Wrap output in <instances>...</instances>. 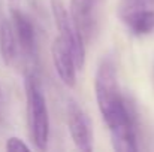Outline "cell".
Returning <instances> with one entry per match:
<instances>
[{
  "label": "cell",
  "instance_id": "5b68a950",
  "mask_svg": "<svg viewBox=\"0 0 154 152\" xmlns=\"http://www.w3.org/2000/svg\"><path fill=\"white\" fill-rule=\"evenodd\" d=\"M67 127L70 137L79 151L90 152L93 149V131L90 119L75 100L67 101Z\"/></svg>",
  "mask_w": 154,
  "mask_h": 152
},
{
  "label": "cell",
  "instance_id": "277c9868",
  "mask_svg": "<svg viewBox=\"0 0 154 152\" xmlns=\"http://www.w3.org/2000/svg\"><path fill=\"white\" fill-rule=\"evenodd\" d=\"M148 0H121L118 18L136 36H147L154 31V9Z\"/></svg>",
  "mask_w": 154,
  "mask_h": 152
},
{
  "label": "cell",
  "instance_id": "9c48e42d",
  "mask_svg": "<svg viewBox=\"0 0 154 152\" xmlns=\"http://www.w3.org/2000/svg\"><path fill=\"white\" fill-rule=\"evenodd\" d=\"M17 49H18V40L14 27L9 21H3L0 25V52L6 64H11L15 60Z\"/></svg>",
  "mask_w": 154,
  "mask_h": 152
},
{
  "label": "cell",
  "instance_id": "52a82bcc",
  "mask_svg": "<svg viewBox=\"0 0 154 152\" xmlns=\"http://www.w3.org/2000/svg\"><path fill=\"white\" fill-rule=\"evenodd\" d=\"M51 55H52V63L55 67V72L58 75V78L61 79V82L66 87H73L76 84V63L75 58L72 55L70 49L67 48V45L61 40V37H55L51 46Z\"/></svg>",
  "mask_w": 154,
  "mask_h": 152
},
{
  "label": "cell",
  "instance_id": "3957f363",
  "mask_svg": "<svg viewBox=\"0 0 154 152\" xmlns=\"http://www.w3.org/2000/svg\"><path fill=\"white\" fill-rule=\"evenodd\" d=\"M52 16L57 25V30L60 33L61 40L67 45L70 49L78 70H81L85 64V46H84V37L81 36L78 27L75 25L72 16L67 13L66 7L60 0H51Z\"/></svg>",
  "mask_w": 154,
  "mask_h": 152
},
{
  "label": "cell",
  "instance_id": "30bf717a",
  "mask_svg": "<svg viewBox=\"0 0 154 152\" xmlns=\"http://www.w3.org/2000/svg\"><path fill=\"white\" fill-rule=\"evenodd\" d=\"M6 149L8 151H12V152H21V151L29 152L30 151V148L20 137H9L8 142H6Z\"/></svg>",
  "mask_w": 154,
  "mask_h": 152
},
{
  "label": "cell",
  "instance_id": "8fae6325",
  "mask_svg": "<svg viewBox=\"0 0 154 152\" xmlns=\"http://www.w3.org/2000/svg\"><path fill=\"white\" fill-rule=\"evenodd\" d=\"M148 1H154V0H148Z\"/></svg>",
  "mask_w": 154,
  "mask_h": 152
},
{
  "label": "cell",
  "instance_id": "6da1fadb",
  "mask_svg": "<svg viewBox=\"0 0 154 152\" xmlns=\"http://www.w3.org/2000/svg\"><path fill=\"white\" fill-rule=\"evenodd\" d=\"M94 90L100 115L109 127L114 149L120 152L138 151L135 116L130 106H127L126 99L121 96L115 66L111 58L102 60L99 64L94 79Z\"/></svg>",
  "mask_w": 154,
  "mask_h": 152
},
{
  "label": "cell",
  "instance_id": "8992f818",
  "mask_svg": "<svg viewBox=\"0 0 154 152\" xmlns=\"http://www.w3.org/2000/svg\"><path fill=\"white\" fill-rule=\"evenodd\" d=\"M99 0H70V16L84 42L91 40L97 28Z\"/></svg>",
  "mask_w": 154,
  "mask_h": 152
},
{
  "label": "cell",
  "instance_id": "ba28073f",
  "mask_svg": "<svg viewBox=\"0 0 154 152\" xmlns=\"http://www.w3.org/2000/svg\"><path fill=\"white\" fill-rule=\"evenodd\" d=\"M12 27L18 40V45L24 54L35 58L38 55V42H36V31L30 21V18L18 9L12 10Z\"/></svg>",
  "mask_w": 154,
  "mask_h": 152
},
{
  "label": "cell",
  "instance_id": "7a4b0ae2",
  "mask_svg": "<svg viewBox=\"0 0 154 152\" xmlns=\"http://www.w3.org/2000/svg\"><path fill=\"white\" fill-rule=\"evenodd\" d=\"M26 100H27V125L32 142L41 151L47 149L50 139V116L48 107L38 82L36 75L29 73L26 76Z\"/></svg>",
  "mask_w": 154,
  "mask_h": 152
}]
</instances>
